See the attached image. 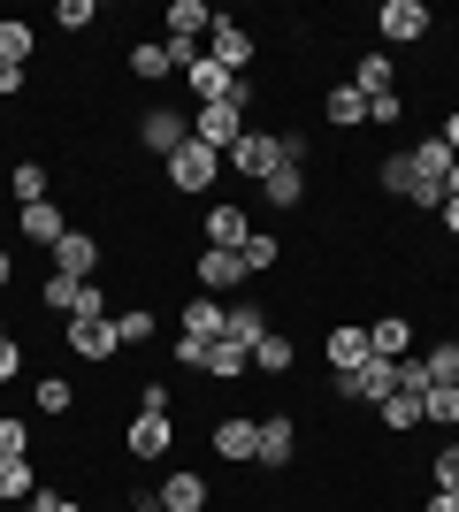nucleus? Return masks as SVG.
<instances>
[{
	"label": "nucleus",
	"mask_w": 459,
	"mask_h": 512,
	"mask_svg": "<svg viewBox=\"0 0 459 512\" xmlns=\"http://www.w3.org/2000/svg\"><path fill=\"white\" fill-rule=\"evenodd\" d=\"M207 62L230 69V77H245V69L261 62V39H253L238 16H215V31H207Z\"/></svg>",
	"instance_id": "obj_8"
},
{
	"label": "nucleus",
	"mask_w": 459,
	"mask_h": 512,
	"mask_svg": "<svg viewBox=\"0 0 459 512\" xmlns=\"http://www.w3.org/2000/svg\"><path fill=\"white\" fill-rule=\"evenodd\" d=\"M222 329H230V306L207 299V291H192V299L176 306V337H192V344H215Z\"/></svg>",
	"instance_id": "obj_15"
},
{
	"label": "nucleus",
	"mask_w": 459,
	"mask_h": 512,
	"mask_svg": "<svg viewBox=\"0 0 459 512\" xmlns=\"http://www.w3.org/2000/svg\"><path fill=\"white\" fill-rule=\"evenodd\" d=\"M0 459H31V421L23 413H0Z\"/></svg>",
	"instance_id": "obj_40"
},
{
	"label": "nucleus",
	"mask_w": 459,
	"mask_h": 512,
	"mask_svg": "<svg viewBox=\"0 0 459 512\" xmlns=\"http://www.w3.org/2000/svg\"><path fill=\"white\" fill-rule=\"evenodd\" d=\"M245 237H253V207H238V199H207V207H199V245L238 253Z\"/></svg>",
	"instance_id": "obj_10"
},
{
	"label": "nucleus",
	"mask_w": 459,
	"mask_h": 512,
	"mask_svg": "<svg viewBox=\"0 0 459 512\" xmlns=\"http://www.w3.org/2000/svg\"><path fill=\"white\" fill-rule=\"evenodd\" d=\"M161 176H169V192H184V199H215V184H222V153H215V146H199V138H184V146L161 161Z\"/></svg>",
	"instance_id": "obj_1"
},
{
	"label": "nucleus",
	"mask_w": 459,
	"mask_h": 512,
	"mask_svg": "<svg viewBox=\"0 0 459 512\" xmlns=\"http://www.w3.org/2000/svg\"><path fill=\"white\" fill-rule=\"evenodd\" d=\"M138 413H176V390L153 375V383H138Z\"/></svg>",
	"instance_id": "obj_44"
},
{
	"label": "nucleus",
	"mask_w": 459,
	"mask_h": 512,
	"mask_svg": "<svg viewBox=\"0 0 459 512\" xmlns=\"http://www.w3.org/2000/svg\"><path fill=\"white\" fill-rule=\"evenodd\" d=\"M115 337H123V352L153 344V337H161V321H153V306H146V299H138V306H123V314H115Z\"/></svg>",
	"instance_id": "obj_31"
},
{
	"label": "nucleus",
	"mask_w": 459,
	"mask_h": 512,
	"mask_svg": "<svg viewBox=\"0 0 459 512\" xmlns=\"http://www.w3.org/2000/svg\"><path fill=\"white\" fill-rule=\"evenodd\" d=\"M414 512H459V497H444V490H421V505Z\"/></svg>",
	"instance_id": "obj_49"
},
{
	"label": "nucleus",
	"mask_w": 459,
	"mask_h": 512,
	"mask_svg": "<svg viewBox=\"0 0 459 512\" xmlns=\"http://www.w3.org/2000/svg\"><path fill=\"white\" fill-rule=\"evenodd\" d=\"M437 138L452 146V161H459V107H444V123H437Z\"/></svg>",
	"instance_id": "obj_48"
},
{
	"label": "nucleus",
	"mask_w": 459,
	"mask_h": 512,
	"mask_svg": "<svg viewBox=\"0 0 459 512\" xmlns=\"http://www.w3.org/2000/svg\"><path fill=\"white\" fill-rule=\"evenodd\" d=\"M429 490H444V497H459V444H444V451H429Z\"/></svg>",
	"instance_id": "obj_39"
},
{
	"label": "nucleus",
	"mask_w": 459,
	"mask_h": 512,
	"mask_svg": "<svg viewBox=\"0 0 459 512\" xmlns=\"http://www.w3.org/2000/svg\"><path fill=\"white\" fill-rule=\"evenodd\" d=\"M444 199H459V161H452V169H444Z\"/></svg>",
	"instance_id": "obj_53"
},
{
	"label": "nucleus",
	"mask_w": 459,
	"mask_h": 512,
	"mask_svg": "<svg viewBox=\"0 0 459 512\" xmlns=\"http://www.w3.org/2000/svg\"><path fill=\"white\" fill-rule=\"evenodd\" d=\"M322 360H329V375H352V367H368L375 352H368V321H337L322 337Z\"/></svg>",
	"instance_id": "obj_16"
},
{
	"label": "nucleus",
	"mask_w": 459,
	"mask_h": 512,
	"mask_svg": "<svg viewBox=\"0 0 459 512\" xmlns=\"http://www.w3.org/2000/svg\"><path fill=\"white\" fill-rule=\"evenodd\" d=\"M261 207H276V214L306 207V169H291V161H284V169H276V176L261 184Z\"/></svg>",
	"instance_id": "obj_28"
},
{
	"label": "nucleus",
	"mask_w": 459,
	"mask_h": 512,
	"mask_svg": "<svg viewBox=\"0 0 459 512\" xmlns=\"http://www.w3.org/2000/svg\"><path fill=\"white\" fill-rule=\"evenodd\" d=\"M31 54H39V31H31V23L23 16H0V62H31Z\"/></svg>",
	"instance_id": "obj_33"
},
{
	"label": "nucleus",
	"mask_w": 459,
	"mask_h": 512,
	"mask_svg": "<svg viewBox=\"0 0 459 512\" xmlns=\"http://www.w3.org/2000/svg\"><path fill=\"white\" fill-rule=\"evenodd\" d=\"M238 260H245V268H253V276H268V268L284 260V237H276V230H253V237H245V245H238Z\"/></svg>",
	"instance_id": "obj_36"
},
{
	"label": "nucleus",
	"mask_w": 459,
	"mask_h": 512,
	"mask_svg": "<svg viewBox=\"0 0 459 512\" xmlns=\"http://www.w3.org/2000/svg\"><path fill=\"white\" fill-rule=\"evenodd\" d=\"M322 123L329 130H360V123H368V100H360L352 85H329L322 92Z\"/></svg>",
	"instance_id": "obj_27"
},
{
	"label": "nucleus",
	"mask_w": 459,
	"mask_h": 512,
	"mask_svg": "<svg viewBox=\"0 0 459 512\" xmlns=\"http://www.w3.org/2000/svg\"><path fill=\"white\" fill-rule=\"evenodd\" d=\"M184 138H192V107L169 100V107H146V115H138V146H146L153 161H169Z\"/></svg>",
	"instance_id": "obj_9"
},
{
	"label": "nucleus",
	"mask_w": 459,
	"mask_h": 512,
	"mask_svg": "<svg viewBox=\"0 0 459 512\" xmlns=\"http://www.w3.org/2000/svg\"><path fill=\"white\" fill-rule=\"evenodd\" d=\"M16 230L31 237V245H46V253H54V245L69 237V207H62V199H39V207H16Z\"/></svg>",
	"instance_id": "obj_18"
},
{
	"label": "nucleus",
	"mask_w": 459,
	"mask_h": 512,
	"mask_svg": "<svg viewBox=\"0 0 459 512\" xmlns=\"http://www.w3.org/2000/svg\"><path fill=\"white\" fill-rule=\"evenodd\" d=\"M245 130H253V115L230 107V100H222V107H192V138H199V146H215V153H230Z\"/></svg>",
	"instance_id": "obj_13"
},
{
	"label": "nucleus",
	"mask_w": 459,
	"mask_h": 512,
	"mask_svg": "<svg viewBox=\"0 0 459 512\" xmlns=\"http://www.w3.org/2000/svg\"><path fill=\"white\" fill-rule=\"evenodd\" d=\"M421 428H459V383L421 390Z\"/></svg>",
	"instance_id": "obj_34"
},
{
	"label": "nucleus",
	"mask_w": 459,
	"mask_h": 512,
	"mask_svg": "<svg viewBox=\"0 0 459 512\" xmlns=\"http://www.w3.org/2000/svg\"><path fill=\"white\" fill-rule=\"evenodd\" d=\"M345 85L360 92V100H383V92H398V69H391V54H383V46H368V54L352 62V77H345Z\"/></svg>",
	"instance_id": "obj_21"
},
{
	"label": "nucleus",
	"mask_w": 459,
	"mask_h": 512,
	"mask_svg": "<svg viewBox=\"0 0 459 512\" xmlns=\"http://www.w3.org/2000/svg\"><path fill=\"white\" fill-rule=\"evenodd\" d=\"M131 77H138V85H169V77H176L169 39H138V46H131Z\"/></svg>",
	"instance_id": "obj_24"
},
{
	"label": "nucleus",
	"mask_w": 459,
	"mask_h": 512,
	"mask_svg": "<svg viewBox=\"0 0 459 512\" xmlns=\"http://www.w3.org/2000/svg\"><path fill=\"white\" fill-rule=\"evenodd\" d=\"M429 31H437L429 0H383V8H375V39L383 46H421Z\"/></svg>",
	"instance_id": "obj_7"
},
{
	"label": "nucleus",
	"mask_w": 459,
	"mask_h": 512,
	"mask_svg": "<svg viewBox=\"0 0 459 512\" xmlns=\"http://www.w3.org/2000/svg\"><path fill=\"white\" fill-rule=\"evenodd\" d=\"M31 512H85V505L69 490H54V482H39V490H31Z\"/></svg>",
	"instance_id": "obj_45"
},
{
	"label": "nucleus",
	"mask_w": 459,
	"mask_h": 512,
	"mask_svg": "<svg viewBox=\"0 0 459 512\" xmlns=\"http://www.w3.org/2000/svg\"><path fill=\"white\" fill-rule=\"evenodd\" d=\"M437 222H444V237L459 245V199H444V214H437Z\"/></svg>",
	"instance_id": "obj_50"
},
{
	"label": "nucleus",
	"mask_w": 459,
	"mask_h": 512,
	"mask_svg": "<svg viewBox=\"0 0 459 512\" xmlns=\"http://www.w3.org/2000/svg\"><path fill=\"white\" fill-rule=\"evenodd\" d=\"M131 512H161V490H131Z\"/></svg>",
	"instance_id": "obj_51"
},
{
	"label": "nucleus",
	"mask_w": 459,
	"mask_h": 512,
	"mask_svg": "<svg viewBox=\"0 0 459 512\" xmlns=\"http://www.w3.org/2000/svg\"><path fill=\"white\" fill-rule=\"evenodd\" d=\"M31 490H39V467L31 459H0V505H31Z\"/></svg>",
	"instance_id": "obj_32"
},
{
	"label": "nucleus",
	"mask_w": 459,
	"mask_h": 512,
	"mask_svg": "<svg viewBox=\"0 0 459 512\" xmlns=\"http://www.w3.org/2000/svg\"><path fill=\"white\" fill-rule=\"evenodd\" d=\"M368 352H375V360H414V321H406V314H375L368 321Z\"/></svg>",
	"instance_id": "obj_19"
},
{
	"label": "nucleus",
	"mask_w": 459,
	"mask_h": 512,
	"mask_svg": "<svg viewBox=\"0 0 459 512\" xmlns=\"http://www.w3.org/2000/svg\"><path fill=\"white\" fill-rule=\"evenodd\" d=\"M222 169H230V176H245V184H268V176L284 169V130L253 123V130H245V138H238V146L222 153Z\"/></svg>",
	"instance_id": "obj_2"
},
{
	"label": "nucleus",
	"mask_w": 459,
	"mask_h": 512,
	"mask_svg": "<svg viewBox=\"0 0 459 512\" xmlns=\"http://www.w3.org/2000/svg\"><path fill=\"white\" fill-rule=\"evenodd\" d=\"M245 283H253V268H245L238 253H222V245H199V253H192V291L230 299V291H245Z\"/></svg>",
	"instance_id": "obj_6"
},
{
	"label": "nucleus",
	"mask_w": 459,
	"mask_h": 512,
	"mask_svg": "<svg viewBox=\"0 0 459 512\" xmlns=\"http://www.w3.org/2000/svg\"><path fill=\"white\" fill-rule=\"evenodd\" d=\"M207 451H215L222 467H253V451H261V413H215V421H207Z\"/></svg>",
	"instance_id": "obj_4"
},
{
	"label": "nucleus",
	"mask_w": 459,
	"mask_h": 512,
	"mask_svg": "<svg viewBox=\"0 0 459 512\" xmlns=\"http://www.w3.org/2000/svg\"><path fill=\"white\" fill-rule=\"evenodd\" d=\"M375 184H383L391 199H414V184H421V176H414V161H406V153H391V161L375 169Z\"/></svg>",
	"instance_id": "obj_38"
},
{
	"label": "nucleus",
	"mask_w": 459,
	"mask_h": 512,
	"mask_svg": "<svg viewBox=\"0 0 459 512\" xmlns=\"http://www.w3.org/2000/svg\"><path fill=\"white\" fill-rule=\"evenodd\" d=\"M23 85H31V69H16V62H0V100H16Z\"/></svg>",
	"instance_id": "obj_47"
},
{
	"label": "nucleus",
	"mask_w": 459,
	"mask_h": 512,
	"mask_svg": "<svg viewBox=\"0 0 459 512\" xmlns=\"http://www.w3.org/2000/svg\"><path fill=\"white\" fill-rule=\"evenodd\" d=\"M253 375H261V383H291V375H299V337H291V329H268V337L253 344Z\"/></svg>",
	"instance_id": "obj_17"
},
{
	"label": "nucleus",
	"mask_w": 459,
	"mask_h": 512,
	"mask_svg": "<svg viewBox=\"0 0 459 512\" xmlns=\"http://www.w3.org/2000/svg\"><path fill=\"white\" fill-rule=\"evenodd\" d=\"M207 31H215V8H207V0H169V39L207 46Z\"/></svg>",
	"instance_id": "obj_23"
},
{
	"label": "nucleus",
	"mask_w": 459,
	"mask_h": 512,
	"mask_svg": "<svg viewBox=\"0 0 459 512\" xmlns=\"http://www.w3.org/2000/svg\"><path fill=\"white\" fill-rule=\"evenodd\" d=\"M406 161H414L421 184H444V169H452V146H444L437 130H429V138H414V146H406Z\"/></svg>",
	"instance_id": "obj_29"
},
{
	"label": "nucleus",
	"mask_w": 459,
	"mask_h": 512,
	"mask_svg": "<svg viewBox=\"0 0 459 512\" xmlns=\"http://www.w3.org/2000/svg\"><path fill=\"white\" fill-rule=\"evenodd\" d=\"M8 283H16V260L0 253V299H8Z\"/></svg>",
	"instance_id": "obj_52"
},
{
	"label": "nucleus",
	"mask_w": 459,
	"mask_h": 512,
	"mask_svg": "<svg viewBox=\"0 0 459 512\" xmlns=\"http://www.w3.org/2000/svg\"><path fill=\"white\" fill-rule=\"evenodd\" d=\"M199 375H207V383H222V390H238L245 375H253V352H245V344H230V337H215V344H207V367H199Z\"/></svg>",
	"instance_id": "obj_20"
},
{
	"label": "nucleus",
	"mask_w": 459,
	"mask_h": 512,
	"mask_svg": "<svg viewBox=\"0 0 459 512\" xmlns=\"http://www.w3.org/2000/svg\"><path fill=\"white\" fill-rule=\"evenodd\" d=\"M92 16H100L92 0H62V8H54V23H62L69 39H77V31H92Z\"/></svg>",
	"instance_id": "obj_43"
},
{
	"label": "nucleus",
	"mask_w": 459,
	"mask_h": 512,
	"mask_svg": "<svg viewBox=\"0 0 459 512\" xmlns=\"http://www.w3.org/2000/svg\"><path fill=\"white\" fill-rule=\"evenodd\" d=\"M77 291H85V283H69V276H54V268H46V283H39V314H77Z\"/></svg>",
	"instance_id": "obj_37"
},
{
	"label": "nucleus",
	"mask_w": 459,
	"mask_h": 512,
	"mask_svg": "<svg viewBox=\"0 0 459 512\" xmlns=\"http://www.w3.org/2000/svg\"><path fill=\"white\" fill-rule=\"evenodd\" d=\"M291 459H299V421H291V406H276V413H261V451H253V467L284 474Z\"/></svg>",
	"instance_id": "obj_12"
},
{
	"label": "nucleus",
	"mask_w": 459,
	"mask_h": 512,
	"mask_svg": "<svg viewBox=\"0 0 459 512\" xmlns=\"http://www.w3.org/2000/svg\"><path fill=\"white\" fill-rule=\"evenodd\" d=\"M62 344H69V360H85V367H108V360H123L115 314H69V321H62Z\"/></svg>",
	"instance_id": "obj_3"
},
{
	"label": "nucleus",
	"mask_w": 459,
	"mask_h": 512,
	"mask_svg": "<svg viewBox=\"0 0 459 512\" xmlns=\"http://www.w3.org/2000/svg\"><path fill=\"white\" fill-rule=\"evenodd\" d=\"M23 375V337H16V321L0 314V383H16Z\"/></svg>",
	"instance_id": "obj_41"
},
{
	"label": "nucleus",
	"mask_w": 459,
	"mask_h": 512,
	"mask_svg": "<svg viewBox=\"0 0 459 512\" xmlns=\"http://www.w3.org/2000/svg\"><path fill=\"white\" fill-rule=\"evenodd\" d=\"M31 406H39L46 421H69V413H77V383L46 367V375H31Z\"/></svg>",
	"instance_id": "obj_22"
},
{
	"label": "nucleus",
	"mask_w": 459,
	"mask_h": 512,
	"mask_svg": "<svg viewBox=\"0 0 459 512\" xmlns=\"http://www.w3.org/2000/svg\"><path fill=\"white\" fill-rule=\"evenodd\" d=\"M222 337L253 352V344L268 337V306H261V299H238V306H230V329H222Z\"/></svg>",
	"instance_id": "obj_30"
},
{
	"label": "nucleus",
	"mask_w": 459,
	"mask_h": 512,
	"mask_svg": "<svg viewBox=\"0 0 459 512\" xmlns=\"http://www.w3.org/2000/svg\"><path fill=\"white\" fill-rule=\"evenodd\" d=\"M375 421H383V436H414L421 428V390H391V398L375 406Z\"/></svg>",
	"instance_id": "obj_26"
},
{
	"label": "nucleus",
	"mask_w": 459,
	"mask_h": 512,
	"mask_svg": "<svg viewBox=\"0 0 459 512\" xmlns=\"http://www.w3.org/2000/svg\"><path fill=\"white\" fill-rule=\"evenodd\" d=\"M153 490H161V512H207L215 505V482H207L199 467H169Z\"/></svg>",
	"instance_id": "obj_14"
},
{
	"label": "nucleus",
	"mask_w": 459,
	"mask_h": 512,
	"mask_svg": "<svg viewBox=\"0 0 459 512\" xmlns=\"http://www.w3.org/2000/svg\"><path fill=\"white\" fill-rule=\"evenodd\" d=\"M414 360H421V375H429V390H437V383H459V337L429 344V352H414Z\"/></svg>",
	"instance_id": "obj_35"
},
{
	"label": "nucleus",
	"mask_w": 459,
	"mask_h": 512,
	"mask_svg": "<svg viewBox=\"0 0 459 512\" xmlns=\"http://www.w3.org/2000/svg\"><path fill=\"white\" fill-rule=\"evenodd\" d=\"M8 199H16V207H39V199H54V176H46V161H16V169H8Z\"/></svg>",
	"instance_id": "obj_25"
},
{
	"label": "nucleus",
	"mask_w": 459,
	"mask_h": 512,
	"mask_svg": "<svg viewBox=\"0 0 459 512\" xmlns=\"http://www.w3.org/2000/svg\"><path fill=\"white\" fill-rule=\"evenodd\" d=\"M123 451H131L138 467H169V451H176V413H131V421H123Z\"/></svg>",
	"instance_id": "obj_5"
},
{
	"label": "nucleus",
	"mask_w": 459,
	"mask_h": 512,
	"mask_svg": "<svg viewBox=\"0 0 459 512\" xmlns=\"http://www.w3.org/2000/svg\"><path fill=\"white\" fill-rule=\"evenodd\" d=\"M368 123H375V130H398V123H406V92H383V100H368Z\"/></svg>",
	"instance_id": "obj_42"
},
{
	"label": "nucleus",
	"mask_w": 459,
	"mask_h": 512,
	"mask_svg": "<svg viewBox=\"0 0 459 512\" xmlns=\"http://www.w3.org/2000/svg\"><path fill=\"white\" fill-rule=\"evenodd\" d=\"M77 314H108V283H85V291H77Z\"/></svg>",
	"instance_id": "obj_46"
},
{
	"label": "nucleus",
	"mask_w": 459,
	"mask_h": 512,
	"mask_svg": "<svg viewBox=\"0 0 459 512\" xmlns=\"http://www.w3.org/2000/svg\"><path fill=\"white\" fill-rule=\"evenodd\" d=\"M100 260H108V237L69 230L62 245H54V276H69V283H100Z\"/></svg>",
	"instance_id": "obj_11"
},
{
	"label": "nucleus",
	"mask_w": 459,
	"mask_h": 512,
	"mask_svg": "<svg viewBox=\"0 0 459 512\" xmlns=\"http://www.w3.org/2000/svg\"><path fill=\"white\" fill-rule=\"evenodd\" d=\"M0 512H31V505H0Z\"/></svg>",
	"instance_id": "obj_54"
}]
</instances>
